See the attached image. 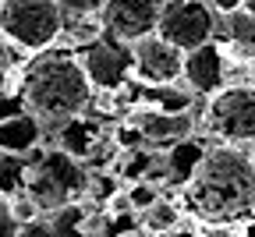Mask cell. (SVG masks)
Here are the masks:
<instances>
[{
    "mask_svg": "<svg viewBox=\"0 0 255 237\" xmlns=\"http://www.w3.org/2000/svg\"><path fill=\"white\" fill-rule=\"evenodd\" d=\"M53 4L60 11H71V14H96V11H103L107 7V0H53Z\"/></svg>",
    "mask_w": 255,
    "mask_h": 237,
    "instance_id": "19",
    "label": "cell"
},
{
    "mask_svg": "<svg viewBox=\"0 0 255 237\" xmlns=\"http://www.w3.org/2000/svg\"><path fill=\"white\" fill-rule=\"evenodd\" d=\"M206 127L231 145L252 142L255 138V89L223 85L206 107Z\"/></svg>",
    "mask_w": 255,
    "mask_h": 237,
    "instance_id": "6",
    "label": "cell"
},
{
    "mask_svg": "<svg viewBox=\"0 0 255 237\" xmlns=\"http://www.w3.org/2000/svg\"><path fill=\"white\" fill-rule=\"evenodd\" d=\"M252 82H255V71H252ZM252 89H255V85H252Z\"/></svg>",
    "mask_w": 255,
    "mask_h": 237,
    "instance_id": "22",
    "label": "cell"
},
{
    "mask_svg": "<svg viewBox=\"0 0 255 237\" xmlns=\"http://www.w3.org/2000/svg\"><path fill=\"white\" fill-rule=\"evenodd\" d=\"M241 11H248V14H255V0H245V7Z\"/></svg>",
    "mask_w": 255,
    "mask_h": 237,
    "instance_id": "21",
    "label": "cell"
},
{
    "mask_svg": "<svg viewBox=\"0 0 255 237\" xmlns=\"http://www.w3.org/2000/svg\"><path fill=\"white\" fill-rule=\"evenodd\" d=\"M124 195H128V206H131V213H145L149 206H156V202H159V188L149 184V181H135Z\"/></svg>",
    "mask_w": 255,
    "mask_h": 237,
    "instance_id": "17",
    "label": "cell"
},
{
    "mask_svg": "<svg viewBox=\"0 0 255 237\" xmlns=\"http://www.w3.org/2000/svg\"><path fill=\"white\" fill-rule=\"evenodd\" d=\"M156 36L177 46L181 53H191L216 36V11L206 0H167L159 7V25Z\"/></svg>",
    "mask_w": 255,
    "mask_h": 237,
    "instance_id": "5",
    "label": "cell"
},
{
    "mask_svg": "<svg viewBox=\"0 0 255 237\" xmlns=\"http://www.w3.org/2000/svg\"><path fill=\"white\" fill-rule=\"evenodd\" d=\"M64 28V11L53 0H4L0 36L25 50H46Z\"/></svg>",
    "mask_w": 255,
    "mask_h": 237,
    "instance_id": "4",
    "label": "cell"
},
{
    "mask_svg": "<svg viewBox=\"0 0 255 237\" xmlns=\"http://www.w3.org/2000/svg\"><path fill=\"white\" fill-rule=\"evenodd\" d=\"M191 92L202 96H216L223 89V78H227V53H223L220 43H206L199 50L184 53V75Z\"/></svg>",
    "mask_w": 255,
    "mask_h": 237,
    "instance_id": "11",
    "label": "cell"
},
{
    "mask_svg": "<svg viewBox=\"0 0 255 237\" xmlns=\"http://www.w3.org/2000/svg\"><path fill=\"white\" fill-rule=\"evenodd\" d=\"M85 188H89V177L78 166V159H71L60 149L25 174V195L36 202L39 213H57L64 206H71L75 195H82Z\"/></svg>",
    "mask_w": 255,
    "mask_h": 237,
    "instance_id": "3",
    "label": "cell"
},
{
    "mask_svg": "<svg viewBox=\"0 0 255 237\" xmlns=\"http://www.w3.org/2000/svg\"><path fill=\"white\" fill-rule=\"evenodd\" d=\"M220 32V46L223 53H234V60H255V14L248 11H234V14H223V28Z\"/></svg>",
    "mask_w": 255,
    "mask_h": 237,
    "instance_id": "12",
    "label": "cell"
},
{
    "mask_svg": "<svg viewBox=\"0 0 255 237\" xmlns=\"http://www.w3.org/2000/svg\"><path fill=\"white\" fill-rule=\"evenodd\" d=\"M135 131L142 134V145L152 149H174L177 142L191 138V114H163V110H135L131 114Z\"/></svg>",
    "mask_w": 255,
    "mask_h": 237,
    "instance_id": "10",
    "label": "cell"
},
{
    "mask_svg": "<svg viewBox=\"0 0 255 237\" xmlns=\"http://www.w3.org/2000/svg\"><path fill=\"white\" fill-rule=\"evenodd\" d=\"M131 71L138 75V82H145L152 89L174 85L184 75V53L152 32V36L131 43Z\"/></svg>",
    "mask_w": 255,
    "mask_h": 237,
    "instance_id": "9",
    "label": "cell"
},
{
    "mask_svg": "<svg viewBox=\"0 0 255 237\" xmlns=\"http://www.w3.org/2000/svg\"><path fill=\"white\" fill-rule=\"evenodd\" d=\"M78 64L92 89L117 92V89H124L128 75H131V46H121L114 39H96L78 50Z\"/></svg>",
    "mask_w": 255,
    "mask_h": 237,
    "instance_id": "7",
    "label": "cell"
},
{
    "mask_svg": "<svg viewBox=\"0 0 255 237\" xmlns=\"http://www.w3.org/2000/svg\"><path fill=\"white\" fill-rule=\"evenodd\" d=\"M138 220H142V230H149V234H170V230L177 227L181 213H177V206H174V202L159 198L156 206H149L145 213H138Z\"/></svg>",
    "mask_w": 255,
    "mask_h": 237,
    "instance_id": "16",
    "label": "cell"
},
{
    "mask_svg": "<svg viewBox=\"0 0 255 237\" xmlns=\"http://www.w3.org/2000/svg\"><path fill=\"white\" fill-rule=\"evenodd\" d=\"M21 99L36 120H71L78 117L89 99L92 85L82 71L78 57L71 53H43L21 75Z\"/></svg>",
    "mask_w": 255,
    "mask_h": 237,
    "instance_id": "2",
    "label": "cell"
},
{
    "mask_svg": "<svg viewBox=\"0 0 255 237\" xmlns=\"http://www.w3.org/2000/svg\"><path fill=\"white\" fill-rule=\"evenodd\" d=\"M96 142H100V131H96L92 120H82V117H71L60 131V152H68L71 159H85L92 156Z\"/></svg>",
    "mask_w": 255,
    "mask_h": 237,
    "instance_id": "15",
    "label": "cell"
},
{
    "mask_svg": "<svg viewBox=\"0 0 255 237\" xmlns=\"http://www.w3.org/2000/svg\"><path fill=\"white\" fill-rule=\"evenodd\" d=\"M4 64H7V50H4V43H0V71H4Z\"/></svg>",
    "mask_w": 255,
    "mask_h": 237,
    "instance_id": "20",
    "label": "cell"
},
{
    "mask_svg": "<svg viewBox=\"0 0 255 237\" xmlns=\"http://www.w3.org/2000/svg\"><path fill=\"white\" fill-rule=\"evenodd\" d=\"M39 142V120L32 114H7L0 117V152L21 156Z\"/></svg>",
    "mask_w": 255,
    "mask_h": 237,
    "instance_id": "13",
    "label": "cell"
},
{
    "mask_svg": "<svg viewBox=\"0 0 255 237\" xmlns=\"http://www.w3.org/2000/svg\"><path fill=\"white\" fill-rule=\"evenodd\" d=\"M0 4H4V0H0Z\"/></svg>",
    "mask_w": 255,
    "mask_h": 237,
    "instance_id": "24",
    "label": "cell"
},
{
    "mask_svg": "<svg viewBox=\"0 0 255 237\" xmlns=\"http://www.w3.org/2000/svg\"><path fill=\"white\" fill-rule=\"evenodd\" d=\"M191 213L206 223L231 227L255 213V163L234 145L206 149L191 181L184 184Z\"/></svg>",
    "mask_w": 255,
    "mask_h": 237,
    "instance_id": "1",
    "label": "cell"
},
{
    "mask_svg": "<svg viewBox=\"0 0 255 237\" xmlns=\"http://www.w3.org/2000/svg\"><path fill=\"white\" fill-rule=\"evenodd\" d=\"M0 237H21V223L11 209V198L0 195Z\"/></svg>",
    "mask_w": 255,
    "mask_h": 237,
    "instance_id": "18",
    "label": "cell"
},
{
    "mask_svg": "<svg viewBox=\"0 0 255 237\" xmlns=\"http://www.w3.org/2000/svg\"><path fill=\"white\" fill-rule=\"evenodd\" d=\"M103 14V28L107 36L121 46H131L145 36H152L159 25V4L156 0H107Z\"/></svg>",
    "mask_w": 255,
    "mask_h": 237,
    "instance_id": "8",
    "label": "cell"
},
{
    "mask_svg": "<svg viewBox=\"0 0 255 237\" xmlns=\"http://www.w3.org/2000/svg\"><path fill=\"white\" fill-rule=\"evenodd\" d=\"M252 163H255V152H252Z\"/></svg>",
    "mask_w": 255,
    "mask_h": 237,
    "instance_id": "23",
    "label": "cell"
},
{
    "mask_svg": "<svg viewBox=\"0 0 255 237\" xmlns=\"http://www.w3.org/2000/svg\"><path fill=\"white\" fill-rule=\"evenodd\" d=\"M202 156H206V149L195 142V138H184V142H177L174 149H167V156H163V163H167V181H174V184H188L191 181V174H195V166L202 163Z\"/></svg>",
    "mask_w": 255,
    "mask_h": 237,
    "instance_id": "14",
    "label": "cell"
}]
</instances>
